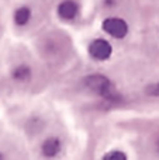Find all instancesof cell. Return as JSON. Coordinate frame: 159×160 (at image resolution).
<instances>
[{
  "mask_svg": "<svg viewBox=\"0 0 159 160\" xmlns=\"http://www.w3.org/2000/svg\"><path fill=\"white\" fill-rule=\"evenodd\" d=\"M89 52L97 61H106L111 55V45L106 39H95L89 47Z\"/></svg>",
  "mask_w": 159,
  "mask_h": 160,
  "instance_id": "3",
  "label": "cell"
},
{
  "mask_svg": "<svg viewBox=\"0 0 159 160\" xmlns=\"http://www.w3.org/2000/svg\"><path fill=\"white\" fill-rule=\"evenodd\" d=\"M79 7L73 0H65L59 4L58 7V14L59 17H62L64 20H72L78 16Z\"/></svg>",
  "mask_w": 159,
  "mask_h": 160,
  "instance_id": "4",
  "label": "cell"
},
{
  "mask_svg": "<svg viewBox=\"0 0 159 160\" xmlns=\"http://www.w3.org/2000/svg\"><path fill=\"white\" fill-rule=\"evenodd\" d=\"M11 76H13V79L17 80V82H27V80L31 78V70L27 65H20V66L14 68Z\"/></svg>",
  "mask_w": 159,
  "mask_h": 160,
  "instance_id": "6",
  "label": "cell"
},
{
  "mask_svg": "<svg viewBox=\"0 0 159 160\" xmlns=\"http://www.w3.org/2000/svg\"><path fill=\"white\" fill-rule=\"evenodd\" d=\"M145 91L151 96H159V83L158 84H151L145 88Z\"/></svg>",
  "mask_w": 159,
  "mask_h": 160,
  "instance_id": "9",
  "label": "cell"
},
{
  "mask_svg": "<svg viewBox=\"0 0 159 160\" xmlns=\"http://www.w3.org/2000/svg\"><path fill=\"white\" fill-rule=\"evenodd\" d=\"M127 156L124 155L123 152H110L109 155L104 156V159L106 160H111V159H118V160H124Z\"/></svg>",
  "mask_w": 159,
  "mask_h": 160,
  "instance_id": "8",
  "label": "cell"
},
{
  "mask_svg": "<svg viewBox=\"0 0 159 160\" xmlns=\"http://www.w3.org/2000/svg\"><path fill=\"white\" fill-rule=\"evenodd\" d=\"M85 84L90 88L92 91H95L96 94L104 97V98L113 100L115 98L114 94V88H113V84L107 78L101 75H90L85 79Z\"/></svg>",
  "mask_w": 159,
  "mask_h": 160,
  "instance_id": "1",
  "label": "cell"
},
{
  "mask_svg": "<svg viewBox=\"0 0 159 160\" xmlns=\"http://www.w3.org/2000/svg\"><path fill=\"white\" fill-rule=\"evenodd\" d=\"M103 30L110 34L113 38H124L128 32V25L123 18L111 17L103 21Z\"/></svg>",
  "mask_w": 159,
  "mask_h": 160,
  "instance_id": "2",
  "label": "cell"
},
{
  "mask_svg": "<svg viewBox=\"0 0 159 160\" xmlns=\"http://www.w3.org/2000/svg\"><path fill=\"white\" fill-rule=\"evenodd\" d=\"M59 150H61V143L55 138H49L42 143V153L45 156H49V158L51 156H55L59 153Z\"/></svg>",
  "mask_w": 159,
  "mask_h": 160,
  "instance_id": "5",
  "label": "cell"
},
{
  "mask_svg": "<svg viewBox=\"0 0 159 160\" xmlns=\"http://www.w3.org/2000/svg\"><path fill=\"white\" fill-rule=\"evenodd\" d=\"M158 149H159V141H158Z\"/></svg>",
  "mask_w": 159,
  "mask_h": 160,
  "instance_id": "10",
  "label": "cell"
},
{
  "mask_svg": "<svg viewBox=\"0 0 159 160\" xmlns=\"http://www.w3.org/2000/svg\"><path fill=\"white\" fill-rule=\"evenodd\" d=\"M31 17V11L28 7H18L14 11V22L17 25H25Z\"/></svg>",
  "mask_w": 159,
  "mask_h": 160,
  "instance_id": "7",
  "label": "cell"
}]
</instances>
